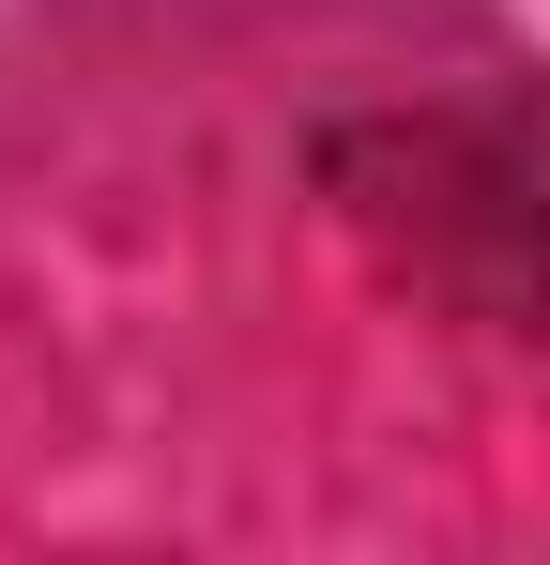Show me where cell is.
Returning <instances> with one entry per match:
<instances>
[{
	"label": "cell",
	"mask_w": 550,
	"mask_h": 565,
	"mask_svg": "<svg viewBox=\"0 0 550 565\" xmlns=\"http://www.w3.org/2000/svg\"><path fill=\"white\" fill-rule=\"evenodd\" d=\"M382 153H398V184L429 230H489V306L550 337V138L520 122H489V107H444V122H382Z\"/></svg>",
	"instance_id": "obj_1"
}]
</instances>
